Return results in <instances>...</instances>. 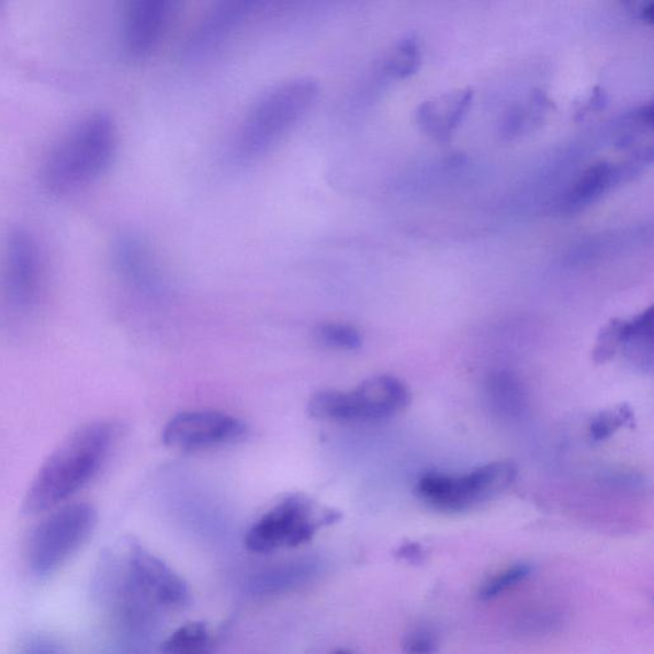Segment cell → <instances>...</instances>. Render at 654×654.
Here are the masks:
<instances>
[{
	"mask_svg": "<svg viewBox=\"0 0 654 654\" xmlns=\"http://www.w3.org/2000/svg\"><path fill=\"white\" fill-rule=\"evenodd\" d=\"M116 440L109 420H93L77 428L46 458L23 500L27 516L49 512L67 504L103 469Z\"/></svg>",
	"mask_w": 654,
	"mask_h": 654,
	"instance_id": "1",
	"label": "cell"
},
{
	"mask_svg": "<svg viewBox=\"0 0 654 654\" xmlns=\"http://www.w3.org/2000/svg\"><path fill=\"white\" fill-rule=\"evenodd\" d=\"M119 145L111 115L95 113L75 124L45 162L44 179L53 192L66 193L95 182L111 168Z\"/></svg>",
	"mask_w": 654,
	"mask_h": 654,
	"instance_id": "2",
	"label": "cell"
},
{
	"mask_svg": "<svg viewBox=\"0 0 654 654\" xmlns=\"http://www.w3.org/2000/svg\"><path fill=\"white\" fill-rule=\"evenodd\" d=\"M320 97V84L297 77L263 92L249 109L237 138L240 159L262 157L305 119Z\"/></svg>",
	"mask_w": 654,
	"mask_h": 654,
	"instance_id": "3",
	"label": "cell"
},
{
	"mask_svg": "<svg viewBox=\"0 0 654 654\" xmlns=\"http://www.w3.org/2000/svg\"><path fill=\"white\" fill-rule=\"evenodd\" d=\"M409 402V388L403 381L381 375L365 380L349 391L327 388L314 394L308 402V413L327 422H379L399 415Z\"/></svg>",
	"mask_w": 654,
	"mask_h": 654,
	"instance_id": "4",
	"label": "cell"
},
{
	"mask_svg": "<svg viewBox=\"0 0 654 654\" xmlns=\"http://www.w3.org/2000/svg\"><path fill=\"white\" fill-rule=\"evenodd\" d=\"M97 523L98 512L88 503L65 504L49 511L29 537L30 571L46 576L60 570L89 541Z\"/></svg>",
	"mask_w": 654,
	"mask_h": 654,
	"instance_id": "5",
	"label": "cell"
},
{
	"mask_svg": "<svg viewBox=\"0 0 654 654\" xmlns=\"http://www.w3.org/2000/svg\"><path fill=\"white\" fill-rule=\"evenodd\" d=\"M339 519V512L323 509L308 496L287 495L248 529L246 548L255 554L297 548L313 540L318 529L334 525Z\"/></svg>",
	"mask_w": 654,
	"mask_h": 654,
	"instance_id": "6",
	"label": "cell"
},
{
	"mask_svg": "<svg viewBox=\"0 0 654 654\" xmlns=\"http://www.w3.org/2000/svg\"><path fill=\"white\" fill-rule=\"evenodd\" d=\"M518 471L510 462H494L461 476L427 473L420 477L416 493L432 508L446 512L470 510L508 489Z\"/></svg>",
	"mask_w": 654,
	"mask_h": 654,
	"instance_id": "7",
	"label": "cell"
},
{
	"mask_svg": "<svg viewBox=\"0 0 654 654\" xmlns=\"http://www.w3.org/2000/svg\"><path fill=\"white\" fill-rule=\"evenodd\" d=\"M43 285L42 255L35 239L26 230H13L0 268V291L7 306L14 313H30L41 302Z\"/></svg>",
	"mask_w": 654,
	"mask_h": 654,
	"instance_id": "8",
	"label": "cell"
},
{
	"mask_svg": "<svg viewBox=\"0 0 654 654\" xmlns=\"http://www.w3.org/2000/svg\"><path fill=\"white\" fill-rule=\"evenodd\" d=\"M248 431L243 419L219 410H189L171 418L162 431V442L182 453H199L232 446Z\"/></svg>",
	"mask_w": 654,
	"mask_h": 654,
	"instance_id": "9",
	"label": "cell"
},
{
	"mask_svg": "<svg viewBox=\"0 0 654 654\" xmlns=\"http://www.w3.org/2000/svg\"><path fill=\"white\" fill-rule=\"evenodd\" d=\"M126 594L153 599L167 607H181L190 601V589L181 576L138 544H131L127 564Z\"/></svg>",
	"mask_w": 654,
	"mask_h": 654,
	"instance_id": "10",
	"label": "cell"
},
{
	"mask_svg": "<svg viewBox=\"0 0 654 654\" xmlns=\"http://www.w3.org/2000/svg\"><path fill=\"white\" fill-rule=\"evenodd\" d=\"M176 3L170 0H135L124 11L121 42L132 60H143L158 49L173 20Z\"/></svg>",
	"mask_w": 654,
	"mask_h": 654,
	"instance_id": "11",
	"label": "cell"
},
{
	"mask_svg": "<svg viewBox=\"0 0 654 654\" xmlns=\"http://www.w3.org/2000/svg\"><path fill=\"white\" fill-rule=\"evenodd\" d=\"M256 2H227L214 8L191 37L187 53L192 58L207 56L227 42L235 31L256 11Z\"/></svg>",
	"mask_w": 654,
	"mask_h": 654,
	"instance_id": "12",
	"label": "cell"
},
{
	"mask_svg": "<svg viewBox=\"0 0 654 654\" xmlns=\"http://www.w3.org/2000/svg\"><path fill=\"white\" fill-rule=\"evenodd\" d=\"M473 92L455 90L428 100L418 108L416 120L420 129L439 143H448L453 132L469 112Z\"/></svg>",
	"mask_w": 654,
	"mask_h": 654,
	"instance_id": "13",
	"label": "cell"
},
{
	"mask_svg": "<svg viewBox=\"0 0 654 654\" xmlns=\"http://www.w3.org/2000/svg\"><path fill=\"white\" fill-rule=\"evenodd\" d=\"M622 171L612 167V164L599 161L589 167L580 176L573 189L566 193L564 207L570 212L580 210L591 204L610 189L613 182L619 181Z\"/></svg>",
	"mask_w": 654,
	"mask_h": 654,
	"instance_id": "14",
	"label": "cell"
},
{
	"mask_svg": "<svg viewBox=\"0 0 654 654\" xmlns=\"http://www.w3.org/2000/svg\"><path fill=\"white\" fill-rule=\"evenodd\" d=\"M622 348H627L629 360L645 371L653 368V308L627 320L625 338Z\"/></svg>",
	"mask_w": 654,
	"mask_h": 654,
	"instance_id": "15",
	"label": "cell"
},
{
	"mask_svg": "<svg viewBox=\"0 0 654 654\" xmlns=\"http://www.w3.org/2000/svg\"><path fill=\"white\" fill-rule=\"evenodd\" d=\"M210 632L205 622H187L161 644L164 654H207Z\"/></svg>",
	"mask_w": 654,
	"mask_h": 654,
	"instance_id": "16",
	"label": "cell"
},
{
	"mask_svg": "<svg viewBox=\"0 0 654 654\" xmlns=\"http://www.w3.org/2000/svg\"><path fill=\"white\" fill-rule=\"evenodd\" d=\"M532 574V566L527 563H517L504 567V570L489 575L488 578L482 583L478 589V598L481 601H494V599L508 594L509 590L516 589L521 583H525L529 575Z\"/></svg>",
	"mask_w": 654,
	"mask_h": 654,
	"instance_id": "17",
	"label": "cell"
},
{
	"mask_svg": "<svg viewBox=\"0 0 654 654\" xmlns=\"http://www.w3.org/2000/svg\"><path fill=\"white\" fill-rule=\"evenodd\" d=\"M420 50L415 37H406L387 57L384 71L394 80H404L418 71Z\"/></svg>",
	"mask_w": 654,
	"mask_h": 654,
	"instance_id": "18",
	"label": "cell"
},
{
	"mask_svg": "<svg viewBox=\"0 0 654 654\" xmlns=\"http://www.w3.org/2000/svg\"><path fill=\"white\" fill-rule=\"evenodd\" d=\"M316 339L325 347L341 350H356L362 346L363 338L357 327L349 324H323L316 329Z\"/></svg>",
	"mask_w": 654,
	"mask_h": 654,
	"instance_id": "19",
	"label": "cell"
},
{
	"mask_svg": "<svg viewBox=\"0 0 654 654\" xmlns=\"http://www.w3.org/2000/svg\"><path fill=\"white\" fill-rule=\"evenodd\" d=\"M634 413L628 406H619L599 413L589 425V433L595 441H605L620 430L621 427L633 424Z\"/></svg>",
	"mask_w": 654,
	"mask_h": 654,
	"instance_id": "20",
	"label": "cell"
},
{
	"mask_svg": "<svg viewBox=\"0 0 654 654\" xmlns=\"http://www.w3.org/2000/svg\"><path fill=\"white\" fill-rule=\"evenodd\" d=\"M625 323L627 320H619L613 318L607 324L602 331L599 332L597 345L594 350V360L597 363H605L610 361L617 354L618 350L622 348V342L625 338Z\"/></svg>",
	"mask_w": 654,
	"mask_h": 654,
	"instance_id": "21",
	"label": "cell"
},
{
	"mask_svg": "<svg viewBox=\"0 0 654 654\" xmlns=\"http://www.w3.org/2000/svg\"><path fill=\"white\" fill-rule=\"evenodd\" d=\"M490 394H493L497 406L505 410L519 409L523 404V392L516 380L509 375L494 377L489 384Z\"/></svg>",
	"mask_w": 654,
	"mask_h": 654,
	"instance_id": "22",
	"label": "cell"
},
{
	"mask_svg": "<svg viewBox=\"0 0 654 654\" xmlns=\"http://www.w3.org/2000/svg\"><path fill=\"white\" fill-rule=\"evenodd\" d=\"M439 636L432 629L416 628L404 636L402 651L404 654H436L439 652Z\"/></svg>",
	"mask_w": 654,
	"mask_h": 654,
	"instance_id": "23",
	"label": "cell"
},
{
	"mask_svg": "<svg viewBox=\"0 0 654 654\" xmlns=\"http://www.w3.org/2000/svg\"><path fill=\"white\" fill-rule=\"evenodd\" d=\"M20 654H66L61 645L48 636H38L30 641Z\"/></svg>",
	"mask_w": 654,
	"mask_h": 654,
	"instance_id": "24",
	"label": "cell"
},
{
	"mask_svg": "<svg viewBox=\"0 0 654 654\" xmlns=\"http://www.w3.org/2000/svg\"><path fill=\"white\" fill-rule=\"evenodd\" d=\"M398 556L403 560H406V562H420V560L424 559V551L420 549L419 544L415 542H408L404 543L398 550Z\"/></svg>",
	"mask_w": 654,
	"mask_h": 654,
	"instance_id": "25",
	"label": "cell"
},
{
	"mask_svg": "<svg viewBox=\"0 0 654 654\" xmlns=\"http://www.w3.org/2000/svg\"><path fill=\"white\" fill-rule=\"evenodd\" d=\"M638 18H640L644 22L652 23L654 18V5L653 3H642L640 8H638Z\"/></svg>",
	"mask_w": 654,
	"mask_h": 654,
	"instance_id": "26",
	"label": "cell"
},
{
	"mask_svg": "<svg viewBox=\"0 0 654 654\" xmlns=\"http://www.w3.org/2000/svg\"><path fill=\"white\" fill-rule=\"evenodd\" d=\"M332 654H353V653L348 650H339V651H335Z\"/></svg>",
	"mask_w": 654,
	"mask_h": 654,
	"instance_id": "27",
	"label": "cell"
}]
</instances>
